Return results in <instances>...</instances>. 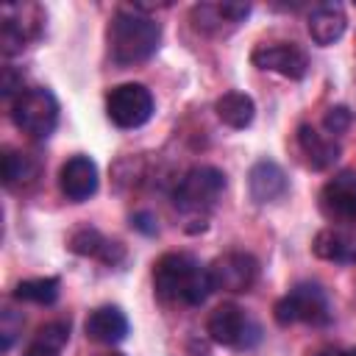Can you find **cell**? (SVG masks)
I'll return each instance as SVG.
<instances>
[{"instance_id":"cell-28","label":"cell","mask_w":356,"mask_h":356,"mask_svg":"<svg viewBox=\"0 0 356 356\" xmlns=\"http://www.w3.org/2000/svg\"><path fill=\"white\" fill-rule=\"evenodd\" d=\"M25 356H58V350L44 348V345H39V342H31L28 350H25Z\"/></svg>"},{"instance_id":"cell-12","label":"cell","mask_w":356,"mask_h":356,"mask_svg":"<svg viewBox=\"0 0 356 356\" xmlns=\"http://www.w3.org/2000/svg\"><path fill=\"white\" fill-rule=\"evenodd\" d=\"M97 181H100L97 178V164L83 153L70 156L58 170V189L72 203L89 200L97 192Z\"/></svg>"},{"instance_id":"cell-18","label":"cell","mask_w":356,"mask_h":356,"mask_svg":"<svg viewBox=\"0 0 356 356\" xmlns=\"http://www.w3.org/2000/svg\"><path fill=\"white\" fill-rule=\"evenodd\" d=\"M298 147L306 156V164L312 170H328L339 159V142L334 136L320 134L312 125H300L298 128Z\"/></svg>"},{"instance_id":"cell-24","label":"cell","mask_w":356,"mask_h":356,"mask_svg":"<svg viewBox=\"0 0 356 356\" xmlns=\"http://www.w3.org/2000/svg\"><path fill=\"white\" fill-rule=\"evenodd\" d=\"M350 111H348V106H331L328 111H325V117H323V128H325V134H345L348 128H350Z\"/></svg>"},{"instance_id":"cell-23","label":"cell","mask_w":356,"mask_h":356,"mask_svg":"<svg viewBox=\"0 0 356 356\" xmlns=\"http://www.w3.org/2000/svg\"><path fill=\"white\" fill-rule=\"evenodd\" d=\"M67 339H70V325L61 323V320H53V323H44L36 331V339L33 342H39L44 348H53V350H61L67 345Z\"/></svg>"},{"instance_id":"cell-20","label":"cell","mask_w":356,"mask_h":356,"mask_svg":"<svg viewBox=\"0 0 356 356\" xmlns=\"http://www.w3.org/2000/svg\"><path fill=\"white\" fill-rule=\"evenodd\" d=\"M214 114H217V120H220L222 125L242 131V128H248V125L253 122V117H256V103H253V97L245 95V92H225V95H220V97L214 100Z\"/></svg>"},{"instance_id":"cell-13","label":"cell","mask_w":356,"mask_h":356,"mask_svg":"<svg viewBox=\"0 0 356 356\" xmlns=\"http://www.w3.org/2000/svg\"><path fill=\"white\" fill-rule=\"evenodd\" d=\"M67 248L78 256H92L103 264H120L125 259V248L117 242V239H106L97 228H89V225H81L70 234L67 239Z\"/></svg>"},{"instance_id":"cell-7","label":"cell","mask_w":356,"mask_h":356,"mask_svg":"<svg viewBox=\"0 0 356 356\" xmlns=\"http://www.w3.org/2000/svg\"><path fill=\"white\" fill-rule=\"evenodd\" d=\"M206 334L211 342L222 348H250L259 339V325L242 312L236 303H220L209 320H206Z\"/></svg>"},{"instance_id":"cell-2","label":"cell","mask_w":356,"mask_h":356,"mask_svg":"<svg viewBox=\"0 0 356 356\" xmlns=\"http://www.w3.org/2000/svg\"><path fill=\"white\" fill-rule=\"evenodd\" d=\"M161 42V25L131 8H120L108 22V56L120 67H134L147 61Z\"/></svg>"},{"instance_id":"cell-3","label":"cell","mask_w":356,"mask_h":356,"mask_svg":"<svg viewBox=\"0 0 356 356\" xmlns=\"http://www.w3.org/2000/svg\"><path fill=\"white\" fill-rule=\"evenodd\" d=\"M225 192V175L217 167L200 164L184 172V178L172 189V206L186 217V222H197V231L206 228L209 211Z\"/></svg>"},{"instance_id":"cell-30","label":"cell","mask_w":356,"mask_h":356,"mask_svg":"<svg viewBox=\"0 0 356 356\" xmlns=\"http://www.w3.org/2000/svg\"><path fill=\"white\" fill-rule=\"evenodd\" d=\"M97 356H125V353H120V350H106V353H97Z\"/></svg>"},{"instance_id":"cell-19","label":"cell","mask_w":356,"mask_h":356,"mask_svg":"<svg viewBox=\"0 0 356 356\" xmlns=\"http://www.w3.org/2000/svg\"><path fill=\"white\" fill-rule=\"evenodd\" d=\"M312 250L323 261L348 264V261H356V236H350L339 228H323V231H317Z\"/></svg>"},{"instance_id":"cell-14","label":"cell","mask_w":356,"mask_h":356,"mask_svg":"<svg viewBox=\"0 0 356 356\" xmlns=\"http://www.w3.org/2000/svg\"><path fill=\"white\" fill-rule=\"evenodd\" d=\"M83 334L97 345H117L128 337V317L120 306H97L89 312Z\"/></svg>"},{"instance_id":"cell-27","label":"cell","mask_w":356,"mask_h":356,"mask_svg":"<svg viewBox=\"0 0 356 356\" xmlns=\"http://www.w3.org/2000/svg\"><path fill=\"white\" fill-rule=\"evenodd\" d=\"M131 225H134L136 231H142V234H156V220H153V214H147V211L134 214V217H131Z\"/></svg>"},{"instance_id":"cell-29","label":"cell","mask_w":356,"mask_h":356,"mask_svg":"<svg viewBox=\"0 0 356 356\" xmlns=\"http://www.w3.org/2000/svg\"><path fill=\"white\" fill-rule=\"evenodd\" d=\"M317 356H356V348H348V350H339V348H325V350H320Z\"/></svg>"},{"instance_id":"cell-21","label":"cell","mask_w":356,"mask_h":356,"mask_svg":"<svg viewBox=\"0 0 356 356\" xmlns=\"http://www.w3.org/2000/svg\"><path fill=\"white\" fill-rule=\"evenodd\" d=\"M36 175H39V164L28 153H19L14 147L3 150V184H6V189H25L36 181Z\"/></svg>"},{"instance_id":"cell-4","label":"cell","mask_w":356,"mask_h":356,"mask_svg":"<svg viewBox=\"0 0 356 356\" xmlns=\"http://www.w3.org/2000/svg\"><path fill=\"white\" fill-rule=\"evenodd\" d=\"M14 125L31 139H47L58 125V100L44 86H31L11 100Z\"/></svg>"},{"instance_id":"cell-22","label":"cell","mask_w":356,"mask_h":356,"mask_svg":"<svg viewBox=\"0 0 356 356\" xmlns=\"http://www.w3.org/2000/svg\"><path fill=\"white\" fill-rule=\"evenodd\" d=\"M61 292V281L56 275H42V278H25L14 286V300L22 303H36V306H50L58 300Z\"/></svg>"},{"instance_id":"cell-25","label":"cell","mask_w":356,"mask_h":356,"mask_svg":"<svg viewBox=\"0 0 356 356\" xmlns=\"http://www.w3.org/2000/svg\"><path fill=\"white\" fill-rule=\"evenodd\" d=\"M22 328V317L14 312V309H3L0 314V337H3V350H8L14 345V337L17 331Z\"/></svg>"},{"instance_id":"cell-1","label":"cell","mask_w":356,"mask_h":356,"mask_svg":"<svg viewBox=\"0 0 356 356\" xmlns=\"http://www.w3.org/2000/svg\"><path fill=\"white\" fill-rule=\"evenodd\" d=\"M153 286L161 300L184 306H200L214 292L209 267H203L192 253L181 250L164 253L153 264Z\"/></svg>"},{"instance_id":"cell-5","label":"cell","mask_w":356,"mask_h":356,"mask_svg":"<svg viewBox=\"0 0 356 356\" xmlns=\"http://www.w3.org/2000/svg\"><path fill=\"white\" fill-rule=\"evenodd\" d=\"M273 317L278 325L292 323H309V325H325L331 320V306L317 284H298L292 286L281 300L273 306Z\"/></svg>"},{"instance_id":"cell-10","label":"cell","mask_w":356,"mask_h":356,"mask_svg":"<svg viewBox=\"0 0 356 356\" xmlns=\"http://www.w3.org/2000/svg\"><path fill=\"white\" fill-rule=\"evenodd\" d=\"M250 61L259 67V70H267V72H278L289 81H300L306 78L309 72V56L292 44V42H275V44H259L253 53H250Z\"/></svg>"},{"instance_id":"cell-15","label":"cell","mask_w":356,"mask_h":356,"mask_svg":"<svg viewBox=\"0 0 356 356\" xmlns=\"http://www.w3.org/2000/svg\"><path fill=\"white\" fill-rule=\"evenodd\" d=\"M250 14V3H197L192 6V22L203 33H220L239 25Z\"/></svg>"},{"instance_id":"cell-26","label":"cell","mask_w":356,"mask_h":356,"mask_svg":"<svg viewBox=\"0 0 356 356\" xmlns=\"http://www.w3.org/2000/svg\"><path fill=\"white\" fill-rule=\"evenodd\" d=\"M0 92H3V97H17L19 92H25V89H22V72H17V67H11V64L3 67Z\"/></svg>"},{"instance_id":"cell-8","label":"cell","mask_w":356,"mask_h":356,"mask_svg":"<svg viewBox=\"0 0 356 356\" xmlns=\"http://www.w3.org/2000/svg\"><path fill=\"white\" fill-rule=\"evenodd\" d=\"M259 259L248 250H228L209 264L211 284L222 292H250L259 281Z\"/></svg>"},{"instance_id":"cell-9","label":"cell","mask_w":356,"mask_h":356,"mask_svg":"<svg viewBox=\"0 0 356 356\" xmlns=\"http://www.w3.org/2000/svg\"><path fill=\"white\" fill-rule=\"evenodd\" d=\"M42 25L44 14L39 6H6L0 22V50L6 56L22 53V47L42 33Z\"/></svg>"},{"instance_id":"cell-16","label":"cell","mask_w":356,"mask_h":356,"mask_svg":"<svg viewBox=\"0 0 356 356\" xmlns=\"http://www.w3.org/2000/svg\"><path fill=\"white\" fill-rule=\"evenodd\" d=\"M289 189V181H286V172L281 170V164L270 161V159H261L250 167L248 172V192L256 203H275L278 197H284Z\"/></svg>"},{"instance_id":"cell-17","label":"cell","mask_w":356,"mask_h":356,"mask_svg":"<svg viewBox=\"0 0 356 356\" xmlns=\"http://www.w3.org/2000/svg\"><path fill=\"white\" fill-rule=\"evenodd\" d=\"M306 28H309V36L314 44L320 47H328L334 44L337 39H342L345 28H348V17H345V8L339 3H320L309 11V19H306Z\"/></svg>"},{"instance_id":"cell-6","label":"cell","mask_w":356,"mask_h":356,"mask_svg":"<svg viewBox=\"0 0 356 356\" xmlns=\"http://www.w3.org/2000/svg\"><path fill=\"white\" fill-rule=\"evenodd\" d=\"M153 95L145 83H120L106 95V114L117 128H142L153 117Z\"/></svg>"},{"instance_id":"cell-11","label":"cell","mask_w":356,"mask_h":356,"mask_svg":"<svg viewBox=\"0 0 356 356\" xmlns=\"http://www.w3.org/2000/svg\"><path fill=\"white\" fill-rule=\"evenodd\" d=\"M320 211L325 220L339 225L356 222V175L339 172L320 189Z\"/></svg>"}]
</instances>
